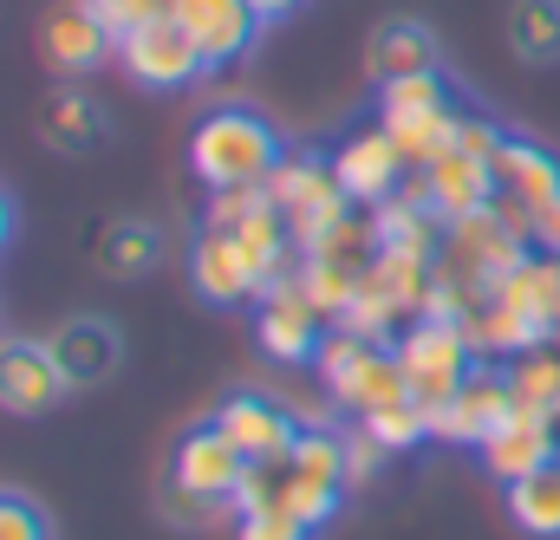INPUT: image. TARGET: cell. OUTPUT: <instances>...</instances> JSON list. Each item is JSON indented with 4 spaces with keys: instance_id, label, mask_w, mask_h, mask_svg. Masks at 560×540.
I'll return each instance as SVG.
<instances>
[{
    "instance_id": "6da1fadb",
    "label": "cell",
    "mask_w": 560,
    "mask_h": 540,
    "mask_svg": "<svg viewBox=\"0 0 560 540\" xmlns=\"http://www.w3.org/2000/svg\"><path fill=\"white\" fill-rule=\"evenodd\" d=\"M346 489H352V476H346V430L306 423L300 443L280 462H248V476L235 489V508L242 515H293V521H306L319 535L339 515Z\"/></svg>"
},
{
    "instance_id": "7a4b0ae2",
    "label": "cell",
    "mask_w": 560,
    "mask_h": 540,
    "mask_svg": "<svg viewBox=\"0 0 560 540\" xmlns=\"http://www.w3.org/2000/svg\"><path fill=\"white\" fill-rule=\"evenodd\" d=\"M280 156V131L248 105H222L189 131V169L202 189H268Z\"/></svg>"
},
{
    "instance_id": "3957f363",
    "label": "cell",
    "mask_w": 560,
    "mask_h": 540,
    "mask_svg": "<svg viewBox=\"0 0 560 540\" xmlns=\"http://www.w3.org/2000/svg\"><path fill=\"white\" fill-rule=\"evenodd\" d=\"M313 372H319L326 398L346 410V416H372V410L411 398L398 352H392L385 339H359V332H346V326H332V332H326V345H319Z\"/></svg>"
},
{
    "instance_id": "277c9868",
    "label": "cell",
    "mask_w": 560,
    "mask_h": 540,
    "mask_svg": "<svg viewBox=\"0 0 560 540\" xmlns=\"http://www.w3.org/2000/svg\"><path fill=\"white\" fill-rule=\"evenodd\" d=\"M378 125L392 131V143L405 150L411 169L436 163V156L456 143V125H463V105H456L443 66H436V72H418V79L378 85Z\"/></svg>"
},
{
    "instance_id": "5b68a950",
    "label": "cell",
    "mask_w": 560,
    "mask_h": 540,
    "mask_svg": "<svg viewBox=\"0 0 560 540\" xmlns=\"http://www.w3.org/2000/svg\"><path fill=\"white\" fill-rule=\"evenodd\" d=\"M268 196H275V209L287 215V228H293L300 248H313L326 228H339V222L359 209V202L339 189L332 156H319V150H287L280 169L268 176Z\"/></svg>"
},
{
    "instance_id": "8992f818",
    "label": "cell",
    "mask_w": 560,
    "mask_h": 540,
    "mask_svg": "<svg viewBox=\"0 0 560 540\" xmlns=\"http://www.w3.org/2000/svg\"><path fill=\"white\" fill-rule=\"evenodd\" d=\"M392 352H398L405 385H411V398H418L423 410L450 404V398L463 391V378L482 365L476 345H469V332L450 326V319H411V326L392 339Z\"/></svg>"
},
{
    "instance_id": "52a82bcc",
    "label": "cell",
    "mask_w": 560,
    "mask_h": 540,
    "mask_svg": "<svg viewBox=\"0 0 560 540\" xmlns=\"http://www.w3.org/2000/svg\"><path fill=\"white\" fill-rule=\"evenodd\" d=\"M326 332H332V319L306 300L300 273H287L280 286H268V293L255 300V345H261L275 365H313L319 345H326Z\"/></svg>"
},
{
    "instance_id": "ba28073f",
    "label": "cell",
    "mask_w": 560,
    "mask_h": 540,
    "mask_svg": "<svg viewBox=\"0 0 560 540\" xmlns=\"http://www.w3.org/2000/svg\"><path fill=\"white\" fill-rule=\"evenodd\" d=\"M118 66H125V79L143 85V92H189L196 79H209V59L196 52V39L176 20H156V26L125 33L118 39Z\"/></svg>"
},
{
    "instance_id": "9c48e42d",
    "label": "cell",
    "mask_w": 560,
    "mask_h": 540,
    "mask_svg": "<svg viewBox=\"0 0 560 540\" xmlns=\"http://www.w3.org/2000/svg\"><path fill=\"white\" fill-rule=\"evenodd\" d=\"M332 176H339V189H346L359 209H378V202H392L418 169L405 163V150L392 143L385 125H359V131L332 150Z\"/></svg>"
},
{
    "instance_id": "30bf717a",
    "label": "cell",
    "mask_w": 560,
    "mask_h": 540,
    "mask_svg": "<svg viewBox=\"0 0 560 540\" xmlns=\"http://www.w3.org/2000/svg\"><path fill=\"white\" fill-rule=\"evenodd\" d=\"M515 410V391H509V365H476L469 378H463V391L450 398V404L430 410V436L436 443H456V449H482V436L502 423Z\"/></svg>"
},
{
    "instance_id": "8fae6325",
    "label": "cell",
    "mask_w": 560,
    "mask_h": 540,
    "mask_svg": "<svg viewBox=\"0 0 560 540\" xmlns=\"http://www.w3.org/2000/svg\"><path fill=\"white\" fill-rule=\"evenodd\" d=\"M39 52H46V66H52L59 79H85V72H98L105 59H118V33L98 20L92 0H66V7H52V13L39 20Z\"/></svg>"
},
{
    "instance_id": "7c38bea8",
    "label": "cell",
    "mask_w": 560,
    "mask_h": 540,
    "mask_svg": "<svg viewBox=\"0 0 560 540\" xmlns=\"http://www.w3.org/2000/svg\"><path fill=\"white\" fill-rule=\"evenodd\" d=\"M235 449H242V462H280L293 443H300V416L280 404V398H268V391H235L229 404H215V416H209Z\"/></svg>"
},
{
    "instance_id": "4fadbf2b",
    "label": "cell",
    "mask_w": 560,
    "mask_h": 540,
    "mask_svg": "<svg viewBox=\"0 0 560 540\" xmlns=\"http://www.w3.org/2000/svg\"><path fill=\"white\" fill-rule=\"evenodd\" d=\"M242 476H248V462H242V449H235L215 423H196V430L176 443V456H170V489L202 495V502H229V508H235Z\"/></svg>"
},
{
    "instance_id": "5bb4252c",
    "label": "cell",
    "mask_w": 560,
    "mask_h": 540,
    "mask_svg": "<svg viewBox=\"0 0 560 540\" xmlns=\"http://www.w3.org/2000/svg\"><path fill=\"white\" fill-rule=\"evenodd\" d=\"M411 183H418V196L443 222H463V215H476V209L495 202V156H476V150L450 143L436 163H423Z\"/></svg>"
},
{
    "instance_id": "9a60e30c",
    "label": "cell",
    "mask_w": 560,
    "mask_h": 540,
    "mask_svg": "<svg viewBox=\"0 0 560 540\" xmlns=\"http://www.w3.org/2000/svg\"><path fill=\"white\" fill-rule=\"evenodd\" d=\"M482 469L509 489V482H522V476H535V469H548V462H560V430L555 416H541V410H509L489 436H482Z\"/></svg>"
},
{
    "instance_id": "2e32d148",
    "label": "cell",
    "mask_w": 560,
    "mask_h": 540,
    "mask_svg": "<svg viewBox=\"0 0 560 540\" xmlns=\"http://www.w3.org/2000/svg\"><path fill=\"white\" fill-rule=\"evenodd\" d=\"M66 398V372L52 365L46 339L0 332V410L7 416H46Z\"/></svg>"
},
{
    "instance_id": "e0dca14e",
    "label": "cell",
    "mask_w": 560,
    "mask_h": 540,
    "mask_svg": "<svg viewBox=\"0 0 560 540\" xmlns=\"http://www.w3.org/2000/svg\"><path fill=\"white\" fill-rule=\"evenodd\" d=\"M46 352L66 372V391H98L118 372V326L92 319V313H72V319H59L46 332Z\"/></svg>"
},
{
    "instance_id": "ac0fdd59",
    "label": "cell",
    "mask_w": 560,
    "mask_h": 540,
    "mask_svg": "<svg viewBox=\"0 0 560 540\" xmlns=\"http://www.w3.org/2000/svg\"><path fill=\"white\" fill-rule=\"evenodd\" d=\"M176 26L196 39V52L209 59V72L248 59L255 33H261V13L248 0H176Z\"/></svg>"
},
{
    "instance_id": "d6986e66",
    "label": "cell",
    "mask_w": 560,
    "mask_h": 540,
    "mask_svg": "<svg viewBox=\"0 0 560 540\" xmlns=\"http://www.w3.org/2000/svg\"><path fill=\"white\" fill-rule=\"evenodd\" d=\"M189 286L209 300V306H255L261 300V280L248 268V255L235 248V235H222V228H196V242H189Z\"/></svg>"
},
{
    "instance_id": "ffe728a7",
    "label": "cell",
    "mask_w": 560,
    "mask_h": 540,
    "mask_svg": "<svg viewBox=\"0 0 560 540\" xmlns=\"http://www.w3.org/2000/svg\"><path fill=\"white\" fill-rule=\"evenodd\" d=\"M495 189L515 196L528 215L555 209L560 202V156L555 150H541V143H528V137H509L502 156H495Z\"/></svg>"
},
{
    "instance_id": "44dd1931",
    "label": "cell",
    "mask_w": 560,
    "mask_h": 540,
    "mask_svg": "<svg viewBox=\"0 0 560 540\" xmlns=\"http://www.w3.org/2000/svg\"><path fill=\"white\" fill-rule=\"evenodd\" d=\"M365 72H372L378 85L436 72V33H430L423 20H385V26H372V39H365Z\"/></svg>"
},
{
    "instance_id": "7402d4cb",
    "label": "cell",
    "mask_w": 560,
    "mask_h": 540,
    "mask_svg": "<svg viewBox=\"0 0 560 540\" xmlns=\"http://www.w3.org/2000/svg\"><path fill=\"white\" fill-rule=\"evenodd\" d=\"M39 137H46L59 156H85V150H98V143H105V111H98L85 92L59 85V92L39 105Z\"/></svg>"
},
{
    "instance_id": "603a6c76",
    "label": "cell",
    "mask_w": 560,
    "mask_h": 540,
    "mask_svg": "<svg viewBox=\"0 0 560 540\" xmlns=\"http://www.w3.org/2000/svg\"><path fill=\"white\" fill-rule=\"evenodd\" d=\"M495 300H502V306H515L522 319H535V326L548 332V326H555V313H560V255H541V248H535L515 273H502V280H495Z\"/></svg>"
},
{
    "instance_id": "cb8c5ba5",
    "label": "cell",
    "mask_w": 560,
    "mask_h": 540,
    "mask_svg": "<svg viewBox=\"0 0 560 540\" xmlns=\"http://www.w3.org/2000/svg\"><path fill=\"white\" fill-rule=\"evenodd\" d=\"M156 255H163V242H156L150 222H105L98 242H92V261H98V273H112V280H138V273H150Z\"/></svg>"
},
{
    "instance_id": "d4e9b609",
    "label": "cell",
    "mask_w": 560,
    "mask_h": 540,
    "mask_svg": "<svg viewBox=\"0 0 560 540\" xmlns=\"http://www.w3.org/2000/svg\"><path fill=\"white\" fill-rule=\"evenodd\" d=\"M502 495H509V521H515L522 535L560 540V462L535 469V476H522V482H509Z\"/></svg>"
},
{
    "instance_id": "484cf974",
    "label": "cell",
    "mask_w": 560,
    "mask_h": 540,
    "mask_svg": "<svg viewBox=\"0 0 560 540\" xmlns=\"http://www.w3.org/2000/svg\"><path fill=\"white\" fill-rule=\"evenodd\" d=\"M509 46L528 66H555L560 59V0H515L509 7Z\"/></svg>"
},
{
    "instance_id": "4316f807",
    "label": "cell",
    "mask_w": 560,
    "mask_h": 540,
    "mask_svg": "<svg viewBox=\"0 0 560 540\" xmlns=\"http://www.w3.org/2000/svg\"><path fill=\"white\" fill-rule=\"evenodd\" d=\"M509 391L522 410L560 416V345H535V352L509 359Z\"/></svg>"
},
{
    "instance_id": "83f0119b",
    "label": "cell",
    "mask_w": 560,
    "mask_h": 540,
    "mask_svg": "<svg viewBox=\"0 0 560 540\" xmlns=\"http://www.w3.org/2000/svg\"><path fill=\"white\" fill-rule=\"evenodd\" d=\"M392 456H405V449H418V443H430V410L418 404V398H398V404H385V410H372V416H359Z\"/></svg>"
},
{
    "instance_id": "f1b7e54d",
    "label": "cell",
    "mask_w": 560,
    "mask_h": 540,
    "mask_svg": "<svg viewBox=\"0 0 560 540\" xmlns=\"http://www.w3.org/2000/svg\"><path fill=\"white\" fill-rule=\"evenodd\" d=\"M92 7L118 39L138 33V26H156V20H176V0H92Z\"/></svg>"
},
{
    "instance_id": "f546056e",
    "label": "cell",
    "mask_w": 560,
    "mask_h": 540,
    "mask_svg": "<svg viewBox=\"0 0 560 540\" xmlns=\"http://www.w3.org/2000/svg\"><path fill=\"white\" fill-rule=\"evenodd\" d=\"M385 456H392V449H385L365 423H352V430H346V476H352V489H359V482H372V476L385 469Z\"/></svg>"
},
{
    "instance_id": "4dcf8cb0",
    "label": "cell",
    "mask_w": 560,
    "mask_h": 540,
    "mask_svg": "<svg viewBox=\"0 0 560 540\" xmlns=\"http://www.w3.org/2000/svg\"><path fill=\"white\" fill-rule=\"evenodd\" d=\"M0 540H46V515H39V502L0 489Z\"/></svg>"
},
{
    "instance_id": "1f68e13d",
    "label": "cell",
    "mask_w": 560,
    "mask_h": 540,
    "mask_svg": "<svg viewBox=\"0 0 560 540\" xmlns=\"http://www.w3.org/2000/svg\"><path fill=\"white\" fill-rule=\"evenodd\" d=\"M235 540H313V528L293 521V515H242Z\"/></svg>"
},
{
    "instance_id": "d6a6232c",
    "label": "cell",
    "mask_w": 560,
    "mask_h": 540,
    "mask_svg": "<svg viewBox=\"0 0 560 540\" xmlns=\"http://www.w3.org/2000/svg\"><path fill=\"white\" fill-rule=\"evenodd\" d=\"M535 248H541V255H560V202L535 215Z\"/></svg>"
},
{
    "instance_id": "836d02e7",
    "label": "cell",
    "mask_w": 560,
    "mask_h": 540,
    "mask_svg": "<svg viewBox=\"0 0 560 540\" xmlns=\"http://www.w3.org/2000/svg\"><path fill=\"white\" fill-rule=\"evenodd\" d=\"M248 7L261 13V26H268V20H287V13H300V0H248Z\"/></svg>"
},
{
    "instance_id": "e575fe53",
    "label": "cell",
    "mask_w": 560,
    "mask_h": 540,
    "mask_svg": "<svg viewBox=\"0 0 560 540\" xmlns=\"http://www.w3.org/2000/svg\"><path fill=\"white\" fill-rule=\"evenodd\" d=\"M548 345H560V313H555V326H548Z\"/></svg>"
},
{
    "instance_id": "d590c367",
    "label": "cell",
    "mask_w": 560,
    "mask_h": 540,
    "mask_svg": "<svg viewBox=\"0 0 560 540\" xmlns=\"http://www.w3.org/2000/svg\"><path fill=\"white\" fill-rule=\"evenodd\" d=\"M555 430H560V416H555Z\"/></svg>"
}]
</instances>
